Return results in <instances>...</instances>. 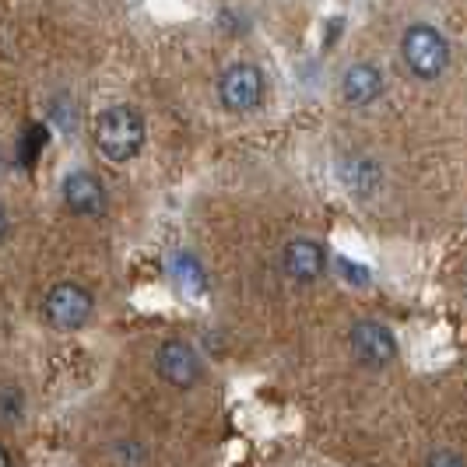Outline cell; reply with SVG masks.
<instances>
[{
    "mask_svg": "<svg viewBox=\"0 0 467 467\" xmlns=\"http://www.w3.org/2000/svg\"><path fill=\"white\" fill-rule=\"evenodd\" d=\"M425 467H467V464L457 450H432L425 457Z\"/></svg>",
    "mask_w": 467,
    "mask_h": 467,
    "instance_id": "cell-13",
    "label": "cell"
},
{
    "mask_svg": "<svg viewBox=\"0 0 467 467\" xmlns=\"http://www.w3.org/2000/svg\"><path fill=\"white\" fill-rule=\"evenodd\" d=\"M0 415L4 419H18L22 415V394L18 390H0Z\"/></svg>",
    "mask_w": 467,
    "mask_h": 467,
    "instance_id": "cell-14",
    "label": "cell"
},
{
    "mask_svg": "<svg viewBox=\"0 0 467 467\" xmlns=\"http://www.w3.org/2000/svg\"><path fill=\"white\" fill-rule=\"evenodd\" d=\"M400 57L415 78L436 81L450 67V43L440 28H432L429 22H415L400 36Z\"/></svg>",
    "mask_w": 467,
    "mask_h": 467,
    "instance_id": "cell-2",
    "label": "cell"
},
{
    "mask_svg": "<svg viewBox=\"0 0 467 467\" xmlns=\"http://www.w3.org/2000/svg\"><path fill=\"white\" fill-rule=\"evenodd\" d=\"M341 275H345L348 281H358V285H366V281H369V275H366L362 267H351V260H341Z\"/></svg>",
    "mask_w": 467,
    "mask_h": 467,
    "instance_id": "cell-15",
    "label": "cell"
},
{
    "mask_svg": "<svg viewBox=\"0 0 467 467\" xmlns=\"http://www.w3.org/2000/svg\"><path fill=\"white\" fill-rule=\"evenodd\" d=\"M464 296H467V288H464Z\"/></svg>",
    "mask_w": 467,
    "mask_h": 467,
    "instance_id": "cell-18",
    "label": "cell"
},
{
    "mask_svg": "<svg viewBox=\"0 0 467 467\" xmlns=\"http://www.w3.org/2000/svg\"><path fill=\"white\" fill-rule=\"evenodd\" d=\"M281 271L296 285H313L327 271V250L317 239H292L281 250Z\"/></svg>",
    "mask_w": 467,
    "mask_h": 467,
    "instance_id": "cell-7",
    "label": "cell"
},
{
    "mask_svg": "<svg viewBox=\"0 0 467 467\" xmlns=\"http://www.w3.org/2000/svg\"><path fill=\"white\" fill-rule=\"evenodd\" d=\"M341 180L355 193H373L379 187V169L369 159H348V162L341 165Z\"/></svg>",
    "mask_w": 467,
    "mask_h": 467,
    "instance_id": "cell-11",
    "label": "cell"
},
{
    "mask_svg": "<svg viewBox=\"0 0 467 467\" xmlns=\"http://www.w3.org/2000/svg\"><path fill=\"white\" fill-rule=\"evenodd\" d=\"M0 467H11V453L4 446H0Z\"/></svg>",
    "mask_w": 467,
    "mask_h": 467,
    "instance_id": "cell-17",
    "label": "cell"
},
{
    "mask_svg": "<svg viewBox=\"0 0 467 467\" xmlns=\"http://www.w3.org/2000/svg\"><path fill=\"white\" fill-rule=\"evenodd\" d=\"M264 95H267V78L254 64H233L218 78V102L229 113H239V117L257 113L264 106Z\"/></svg>",
    "mask_w": 467,
    "mask_h": 467,
    "instance_id": "cell-3",
    "label": "cell"
},
{
    "mask_svg": "<svg viewBox=\"0 0 467 467\" xmlns=\"http://www.w3.org/2000/svg\"><path fill=\"white\" fill-rule=\"evenodd\" d=\"M95 148L109 159V162H130L138 159L140 148H144V117H140L134 106H109L95 117L92 127Z\"/></svg>",
    "mask_w": 467,
    "mask_h": 467,
    "instance_id": "cell-1",
    "label": "cell"
},
{
    "mask_svg": "<svg viewBox=\"0 0 467 467\" xmlns=\"http://www.w3.org/2000/svg\"><path fill=\"white\" fill-rule=\"evenodd\" d=\"M351 355L366 366V369H387L398 358V337L387 324H379L373 317L358 320L348 334Z\"/></svg>",
    "mask_w": 467,
    "mask_h": 467,
    "instance_id": "cell-5",
    "label": "cell"
},
{
    "mask_svg": "<svg viewBox=\"0 0 467 467\" xmlns=\"http://www.w3.org/2000/svg\"><path fill=\"white\" fill-rule=\"evenodd\" d=\"M95 313V299L81 288V285H53L43 299V317L49 327L57 330H81Z\"/></svg>",
    "mask_w": 467,
    "mask_h": 467,
    "instance_id": "cell-4",
    "label": "cell"
},
{
    "mask_svg": "<svg viewBox=\"0 0 467 467\" xmlns=\"http://www.w3.org/2000/svg\"><path fill=\"white\" fill-rule=\"evenodd\" d=\"M43 138H47L43 127H28V134H25V140H22V162L25 165L36 162V155L43 151Z\"/></svg>",
    "mask_w": 467,
    "mask_h": 467,
    "instance_id": "cell-12",
    "label": "cell"
},
{
    "mask_svg": "<svg viewBox=\"0 0 467 467\" xmlns=\"http://www.w3.org/2000/svg\"><path fill=\"white\" fill-rule=\"evenodd\" d=\"M341 95L348 106H373L383 95V74L373 64H351L341 74Z\"/></svg>",
    "mask_w": 467,
    "mask_h": 467,
    "instance_id": "cell-9",
    "label": "cell"
},
{
    "mask_svg": "<svg viewBox=\"0 0 467 467\" xmlns=\"http://www.w3.org/2000/svg\"><path fill=\"white\" fill-rule=\"evenodd\" d=\"M60 197L74 214H102L106 211V187L88 169H74L60 183Z\"/></svg>",
    "mask_w": 467,
    "mask_h": 467,
    "instance_id": "cell-8",
    "label": "cell"
},
{
    "mask_svg": "<svg viewBox=\"0 0 467 467\" xmlns=\"http://www.w3.org/2000/svg\"><path fill=\"white\" fill-rule=\"evenodd\" d=\"M7 239V214H4V208H0V243Z\"/></svg>",
    "mask_w": 467,
    "mask_h": 467,
    "instance_id": "cell-16",
    "label": "cell"
},
{
    "mask_svg": "<svg viewBox=\"0 0 467 467\" xmlns=\"http://www.w3.org/2000/svg\"><path fill=\"white\" fill-rule=\"evenodd\" d=\"M155 369H159V376L169 387H180V390L193 387L201 379V373H204L201 355L187 341H165L162 348L155 351Z\"/></svg>",
    "mask_w": 467,
    "mask_h": 467,
    "instance_id": "cell-6",
    "label": "cell"
},
{
    "mask_svg": "<svg viewBox=\"0 0 467 467\" xmlns=\"http://www.w3.org/2000/svg\"><path fill=\"white\" fill-rule=\"evenodd\" d=\"M172 278H176V285L187 292V296H204V288H208V278H204V267L197 264V257L193 254H176L172 257Z\"/></svg>",
    "mask_w": 467,
    "mask_h": 467,
    "instance_id": "cell-10",
    "label": "cell"
}]
</instances>
